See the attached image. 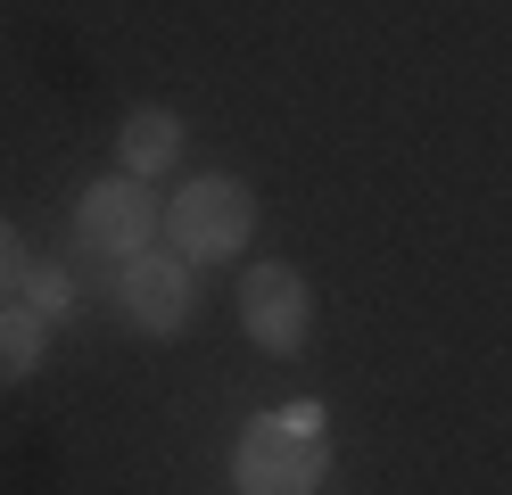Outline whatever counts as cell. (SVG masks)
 Segmentation results:
<instances>
[{
    "instance_id": "cell-1",
    "label": "cell",
    "mask_w": 512,
    "mask_h": 495,
    "mask_svg": "<svg viewBox=\"0 0 512 495\" xmlns=\"http://www.w3.org/2000/svg\"><path fill=\"white\" fill-rule=\"evenodd\" d=\"M323 471H331L323 429H298L290 413L248 421L240 446H232V487H240V495H314Z\"/></svg>"
},
{
    "instance_id": "cell-9",
    "label": "cell",
    "mask_w": 512,
    "mask_h": 495,
    "mask_svg": "<svg viewBox=\"0 0 512 495\" xmlns=\"http://www.w3.org/2000/svg\"><path fill=\"white\" fill-rule=\"evenodd\" d=\"M25 281V248H17V223H0V297Z\"/></svg>"
},
{
    "instance_id": "cell-8",
    "label": "cell",
    "mask_w": 512,
    "mask_h": 495,
    "mask_svg": "<svg viewBox=\"0 0 512 495\" xmlns=\"http://www.w3.org/2000/svg\"><path fill=\"white\" fill-rule=\"evenodd\" d=\"M17 306L34 314V322H67V306H75V281L58 273V264H25V281H17Z\"/></svg>"
},
{
    "instance_id": "cell-3",
    "label": "cell",
    "mask_w": 512,
    "mask_h": 495,
    "mask_svg": "<svg viewBox=\"0 0 512 495\" xmlns=\"http://www.w3.org/2000/svg\"><path fill=\"white\" fill-rule=\"evenodd\" d=\"M306 322H314V297H306L298 264H256V273L240 281V330L265 355H298L306 347Z\"/></svg>"
},
{
    "instance_id": "cell-4",
    "label": "cell",
    "mask_w": 512,
    "mask_h": 495,
    "mask_svg": "<svg viewBox=\"0 0 512 495\" xmlns=\"http://www.w3.org/2000/svg\"><path fill=\"white\" fill-rule=\"evenodd\" d=\"M116 306H124V322H133L141 339H174V330H190V256L141 248L133 264H124V281H116Z\"/></svg>"
},
{
    "instance_id": "cell-5",
    "label": "cell",
    "mask_w": 512,
    "mask_h": 495,
    "mask_svg": "<svg viewBox=\"0 0 512 495\" xmlns=\"http://www.w3.org/2000/svg\"><path fill=\"white\" fill-rule=\"evenodd\" d=\"M75 231H83L91 256H124V264H133V256L149 248V231H157V198H149V182H133V174L91 182L83 207H75Z\"/></svg>"
},
{
    "instance_id": "cell-7",
    "label": "cell",
    "mask_w": 512,
    "mask_h": 495,
    "mask_svg": "<svg viewBox=\"0 0 512 495\" xmlns=\"http://www.w3.org/2000/svg\"><path fill=\"white\" fill-rule=\"evenodd\" d=\"M42 330H50V322H34L17 297H0V388L25 380V372L42 363Z\"/></svg>"
},
{
    "instance_id": "cell-6",
    "label": "cell",
    "mask_w": 512,
    "mask_h": 495,
    "mask_svg": "<svg viewBox=\"0 0 512 495\" xmlns=\"http://www.w3.org/2000/svg\"><path fill=\"white\" fill-rule=\"evenodd\" d=\"M116 157H124V174L149 182V174H174V157H182V116L174 108H133L116 124Z\"/></svg>"
},
{
    "instance_id": "cell-2",
    "label": "cell",
    "mask_w": 512,
    "mask_h": 495,
    "mask_svg": "<svg viewBox=\"0 0 512 495\" xmlns=\"http://www.w3.org/2000/svg\"><path fill=\"white\" fill-rule=\"evenodd\" d=\"M166 231H174V248H190V264H223V256H240L248 231H256V190L240 174H199V182H182V198L166 207Z\"/></svg>"
}]
</instances>
